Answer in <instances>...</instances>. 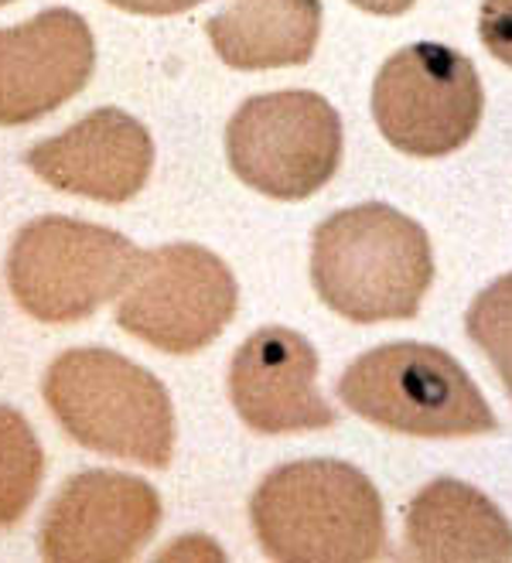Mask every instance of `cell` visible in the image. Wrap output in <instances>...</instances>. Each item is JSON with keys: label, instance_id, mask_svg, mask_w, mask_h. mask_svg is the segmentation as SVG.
<instances>
[{"label": "cell", "instance_id": "ac0fdd59", "mask_svg": "<svg viewBox=\"0 0 512 563\" xmlns=\"http://www.w3.org/2000/svg\"><path fill=\"white\" fill-rule=\"evenodd\" d=\"M113 8H123L130 14H151V18H164V14H182L192 11L201 0H110Z\"/></svg>", "mask_w": 512, "mask_h": 563}, {"label": "cell", "instance_id": "7c38bea8", "mask_svg": "<svg viewBox=\"0 0 512 563\" xmlns=\"http://www.w3.org/2000/svg\"><path fill=\"white\" fill-rule=\"evenodd\" d=\"M154 141L123 110H96L28 151V168L58 191L120 206L148 185Z\"/></svg>", "mask_w": 512, "mask_h": 563}, {"label": "cell", "instance_id": "30bf717a", "mask_svg": "<svg viewBox=\"0 0 512 563\" xmlns=\"http://www.w3.org/2000/svg\"><path fill=\"white\" fill-rule=\"evenodd\" d=\"M96 42L68 8L42 11L0 31V126H21L58 110L92 76Z\"/></svg>", "mask_w": 512, "mask_h": 563}, {"label": "cell", "instance_id": "8fae6325", "mask_svg": "<svg viewBox=\"0 0 512 563\" xmlns=\"http://www.w3.org/2000/svg\"><path fill=\"white\" fill-rule=\"evenodd\" d=\"M236 413L257 434H294L335 423L318 393V352L304 335L281 324L260 328L236 349L229 366Z\"/></svg>", "mask_w": 512, "mask_h": 563}, {"label": "cell", "instance_id": "8992f818", "mask_svg": "<svg viewBox=\"0 0 512 563\" xmlns=\"http://www.w3.org/2000/svg\"><path fill=\"white\" fill-rule=\"evenodd\" d=\"M226 154L250 188L297 202L335 178L341 164V120L318 92H263L247 99L229 120Z\"/></svg>", "mask_w": 512, "mask_h": 563}, {"label": "cell", "instance_id": "ffe728a7", "mask_svg": "<svg viewBox=\"0 0 512 563\" xmlns=\"http://www.w3.org/2000/svg\"><path fill=\"white\" fill-rule=\"evenodd\" d=\"M4 4H11V0H0V8H4Z\"/></svg>", "mask_w": 512, "mask_h": 563}, {"label": "cell", "instance_id": "5b68a950", "mask_svg": "<svg viewBox=\"0 0 512 563\" xmlns=\"http://www.w3.org/2000/svg\"><path fill=\"white\" fill-rule=\"evenodd\" d=\"M127 236L65 216L28 222L8 256L14 301L39 321H83L120 297L141 263Z\"/></svg>", "mask_w": 512, "mask_h": 563}, {"label": "cell", "instance_id": "4fadbf2b", "mask_svg": "<svg viewBox=\"0 0 512 563\" xmlns=\"http://www.w3.org/2000/svg\"><path fill=\"white\" fill-rule=\"evenodd\" d=\"M406 556L434 563L512 560V526L478 488L437 478L406 509Z\"/></svg>", "mask_w": 512, "mask_h": 563}, {"label": "cell", "instance_id": "7a4b0ae2", "mask_svg": "<svg viewBox=\"0 0 512 563\" xmlns=\"http://www.w3.org/2000/svg\"><path fill=\"white\" fill-rule=\"evenodd\" d=\"M250 516L270 560L366 563L386 547L380 492L346 461L273 468L253 492Z\"/></svg>", "mask_w": 512, "mask_h": 563}, {"label": "cell", "instance_id": "2e32d148", "mask_svg": "<svg viewBox=\"0 0 512 563\" xmlns=\"http://www.w3.org/2000/svg\"><path fill=\"white\" fill-rule=\"evenodd\" d=\"M465 328L471 342L489 355L492 369L512 396V274L499 277L475 297Z\"/></svg>", "mask_w": 512, "mask_h": 563}, {"label": "cell", "instance_id": "9a60e30c", "mask_svg": "<svg viewBox=\"0 0 512 563\" xmlns=\"http://www.w3.org/2000/svg\"><path fill=\"white\" fill-rule=\"evenodd\" d=\"M42 475L45 457L31 423L18 410L0 407V529L31 509Z\"/></svg>", "mask_w": 512, "mask_h": 563}, {"label": "cell", "instance_id": "d6986e66", "mask_svg": "<svg viewBox=\"0 0 512 563\" xmlns=\"http://www.w3.org/2000/svg\"><path fill=\"white\" fill-rule=\"evenodd\" d=\"M356 8L369 11V14H383V18H393V14H403L417 4V0H352Z\"/></svg>", "mask_w": 512, "mask_h": 563}, {"label": "cell", "instance_id": "ba28073f", "mask_svg": "<svg viewBox=\"0 0 512 563\" xmlns=\"http://www.w3.org/2000/svg\"><path fill=\"white\" fill-rule=\"evenodd\" d=\"M239 305L226 263L192 243L161 246L141 256L117 305V324L171 355H192L216 342Z\"/></svg>", "mask_w": 512, "mask_h": 563}, {"label": "cell", "instance_id": "3957f363", "mask_svg": "<svg viewBox=\"0 0 512 563\" xmlns=\"http://www.w3.org/2000/svg\"><path fill=\"white\" fill-rule=\"evenodd\" d=\"M45 404L76 444L167 468L175 454V410L144 366L110 349H73L45 373Z\"/></svg>", "mask_w": 512, "mask_h": 563}, {"label": "cell", "instance_id": "52a82bcc", "mask_svg": "<svg viewBox=\"0 0 512 563\" xmlns=\"http://www.w3.org/2000/svg\"><path fill=\"white\" fill-rule=\"evenodd\" d=\"M482 82L475 65L437 42L406 45L375 76L372 117L383 137L414 157L465 147L482 123Z\"/></svg>", "mask_w": 512, "mask_h": 563}, {"label": "cell", "instance_id": "e0dca14e", "mask_svg": "<svg viewBox=\"0 0 512 563\" xmlns=\"http://www.w3.org/2000/svg\"><path fill=\"white\" fill-rule=\"evenodd\" d=\"M478 35L499 62L512 65V0H482Z\"/></svg>", "mask_w": 512, "mask_h": 563}, {"label": "cell", "instance_id": "6da1fadb", "mask_svg": "<svg viewBox=\"0 0 512 563\" xmlns=\"http://www.w3.org/2000/svg\"><path fill=\"white\" fill-rule=\"evenodd\" d=\"M312 280L322 301L356 324L414 318L434 280L431 240L393 206L341 209L315 229Z\"/></svg>", "mask_w": 512, "mask_h": 563}, {"label": "cell", "instance_id": "277c9868", "mask_svg": "<svg viewBox=\"0 0 512 563\" xmlns=\"http://www.w3.org/2000/svg\"><path fill=\"white\" fill-rule=\"evenodd\" d=\"M352 413L410 438H478L499 430L461 362L424 342H393L359 355L338 379Z\"/></svg>", "mask_w": 512, "mask_h": 563}, {"label": "cell", "instance_id": "9c48e42d", "mask_svg": "<svg viewBox=\"0 0 512 563\" xmlns=\"http://www.w3.org/2000/svg\"><path fill=\"white\" fill-rule=\"evenodd\" d=\"M161 526L157 492L133 475L83 472L68 478L42 526V556L55 563H120Z\"/></svg>", "mask_w": 512, "mask_h": 563}, {"label": "cell", "instance_id": "5bb4252c", "mask_svg": "<svg viewBox=\"0 0 512 563\" xmlns=\"http://www.w3.org/2000/svg\"><path fill=\"white\" fill-rule=\"evenodd\" d=\"M205 27L216 55L232 69L304 65L322 35V0H232Z\"/></svg>", "mask_w": 512, "mask_h": 563}]
</instances>
